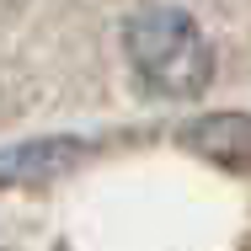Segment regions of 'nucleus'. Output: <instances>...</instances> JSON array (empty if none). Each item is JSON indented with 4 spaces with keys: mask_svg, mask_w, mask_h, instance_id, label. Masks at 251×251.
Here are the masks:
<instances>
[{
    "mask_svg": "<svg viewBox=\"0 0 251 251\" xmlns=\"http://www.w3.org/2000/svg\"><path fill=\"white\" fill-rule=\"evenodd\" d=\"M123 53L160 97H198L214 80V49L203 27L176 5H145L123 27Z\"/></svg>",
    "mask_w": 251,
    "mask_h": 251,
    "instance_id": "f257e3e1",
    "label": "nucleus"
},
{
    "mask_svg": "<svg viewBox=\"0 0 251 251\" xmlns=\"http://www.w3.org/2000/svg\"><path fill=\"white\" fill-rule=\"evenodd\" d=\"M80 155H86V145H80V139H38V145L0 150V187H27V182L64 176Z\"/></svg>",
    "mask_w": 251,
    "mask_h": 251,
    "instance_id": "f03ea898",
    "label": "nucleus"
},
{
    "mask_svg": "<svg viewBox=\"0 0 251 251\" xmlns=\"http://www.w3.org/2000/svg\"><path fill=\"white\" fill-rule=\"evenodd\" d=\"M182 145L230 166V171H251V118L246 112H214L182 134Z\"/></svg>",
    "mask_w": 251,
    "mask_h": 251,
    "instance_id": "7ed1b4c3",
    "label": "nucleus"
}]
</instances>
